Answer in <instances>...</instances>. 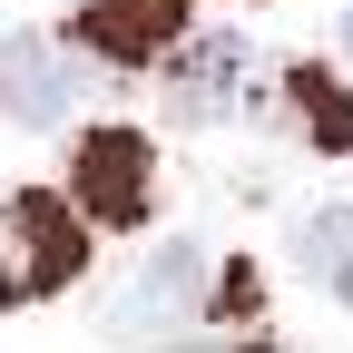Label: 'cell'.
I'll list each match as a JSON object with an SVG mask.
<instances>
[{"label":"cell","mask_w":353,"mask_h":353,"mask_svg":"<svg viewBox=\"0 0 353 353\" xmlns=\"http://www.w3.org/2000/svg\"><path fill=\"white\" fill-rule=\"evenodd\" d=\"M88 265V226L59 206V196H0V304H39V294H59L69 275Z\"/></svg>","instance_id":"cell-1"},{"label":"cell","mask_w":353,"mask_h":353,"mask_svg":"<svg viewBox=\"0 0 353 353\" xmlns=\"http://www.w3.org/2000/svg\"><path fill=\"white\" fill-rule=\"evenodd\" d=\"M148 138L138 128H88L79 138V167H69V187H79V216H99V226H138L148 196H157V176H148Z\"/></svg>","instance_id":"cell-2"},{"label":"cell","mask_w":353,"mask_h":353,"mask_svg":"<svg viewBox=\"0 0 353 353\" xmlns=\"http://www.w3.org/2000/svg\"><path fill=\"white\" fill-rule=\"evenodd\" d=\"M206 255L196 245H157L138 275L118 285V304H108V324L118 334H167V324H196V304H206Z\"/></svg>","instance_id":"cell-3"},{"label":"cell","mask_w":353,"mask_h":353,"mask_svg":"<svg viewBox=\"0 0 353 353\" xmlns=\"http://www.w3.org/2000/svg\"><path fill=\"white\" fill-rule=\"evenodd\" d=\"M245 88H255V50L236 30H206L187 59H176V79H167V108L187 118V128H216V118H236L245 108Z\"/></svg>","instance_id":"cell-4"},{"label":"cell","mask_w":353,"mask_h":353,"mask_svg":"<svg viewBox=\"0 0 353 353\" xmlns=\"http://www.w3.org/2000/svg\"><path fill=\"white\" fill-rule=\"evenodd\" d=\"M0 108H10L20 128H59V118L79 108V59L59 50V39L20 30L10 50H0Z\"/></svg>","instance_id":"cell-5"},{"label":"cell","mask_w":353,"mask_h":353,"mask_svg":"<svg viewBox=\"0 0 353 353\" xmlns=\"http://www.w3.org/2000/svg\"><path fill=\"white\" fill-rule=\"evenodd\" d=\"M176 30H187V0H79V50H99L118 69L176 50Z\"/></svg>","instance_id":"cell-6"},{"label":"cell","mask_w":353,"mask_h":353,"mask_svg":"<svg viewBox=\"0 0 353 353\" xmlns=\"http://www.w3.org/2000/svg\"><path fill=\"white\" fill-rule=\"evenodd\" d=\"M285 108L304 118V138H314V148H353V88L334 79V69H285Z\"/></svg>","instance_id":"cell-7"},{"label":"cell","mask_w":353,"mask_h":353,"mask_svg":"<svg viewBox=\"0 0 353 353\" xmlns=\"http://www.w3.org/2000/svg\"><path fill=\"white\" fill-rule=\"evenodd\" d=\"M304 275L353 285V206H324L314 226H304Z\"/></svg>","instance_id":"cell-8"},{"label":"cell","mask_w":353,"mask_h":353,"mask_svg":"<svg viewBox=\"0 0 353 353\" xmlns=\"http://www.w3.org/2000/svg\"><path fill=\"white\" fill-rule=\"evenodd\" d=\"M206 353H275V343H206Z\"/></svg>","instance_id":"cell-9"},{"label":"cell","mask_w":353,"mask_h":353,"mask_svg":"<svg viewBox=\"0 0 353 353\" xmlns=\"http://www.w3.org/2000/svg\"><path fill=\"white\" fill-rule=\"evenodd\" d=\"M343 50H353V10H343Z\"/></svg>","instance_id":"cell-10"}]
</instances>
